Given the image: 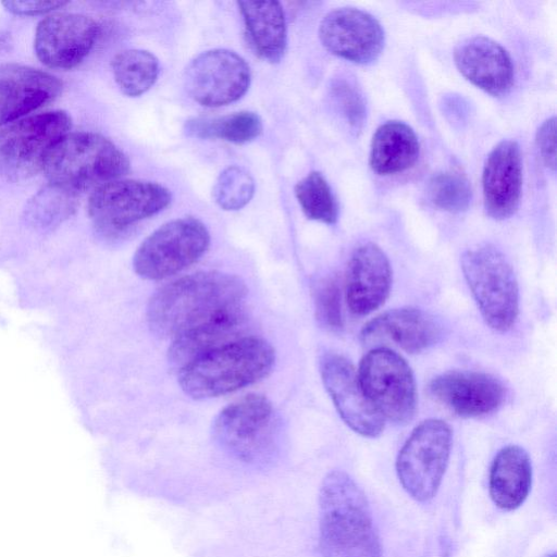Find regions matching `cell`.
I'll use <instances>...</instances> for the list:
<instances>
[{
	"label": "cell",
	"instance_id": "6da1fadb",
	"mask_svg": "<svg viewBox=\"0 0 557 557\" xmlns=\"http://www.w3.org/2000/svg\"><path fill=\"white\" fill-rule=\"evenodd\" d=\"M245 282L220 271H199L159 288L150 298L146 318L150 330L175 338L222 312L243 305Z\"/></svg>",
	"mask_w": 557,
	"mask_h": 557
},
{
	"label": "cell",
	"instance_id": "7a4b0ae2",
	"mask_svg": "<svg viewBox=\"0 0 557 557\" xmlns=\"http://www.w3.org/2000/svg\"><path fill=\"white\" fill-rule=\"evenodd\" d=\"M318 505L322 557H382L368 498L348 473H326Z\"/></svg>",
	"mask_w": 557,
	"mask_h": 557
},
{
	"label": "cell",
	"instance_id": "3957f363",
	"mask_svg": "<svg viewBox=\"0 0 557 557\" xmlns=\"http://www.w3.org/2000/svg\"><path fill=\"white\" fill-rule=\"evenodd\" d=\"M275 362L269 342L242 336L194 359L178 370L184 393L206 399L233 393L265 376Z\"/></svg>",
	"mask_w": 557,
	"mask_h": 557
},
{
	"label": "cell",
	"instance_id": "277c9868",
	"mask_svg": "<svg viewBox=\"0 0 557 557\" xmlns=\"http://www.w3.org/2000/svg\"><path fill=\"white\" fill-rule=\"evenodd\" d=\"M126 154L110 139L91 132L64 135L47 153L42 171L50 184L77 195L129 171Z\"/></svg>",
	"mask_w": 557,
	"mask_h": 557
},
{
	"label": "cell",
	"instance_id": "5b68a950",
	"mask_svg": "<svg viewBox=\"0 0 557 557\" xmlns=\"http://www.w3.org/2000/svg\"><path fill=\"white\" fill-rule=\"evenodd\" d=\"M215 443L231 457L250 466L273 460L278 431L271 401L261 394H248L223 408L212 424Z\"/></svg>",
	"mask_w": 557,
	"mask_h": 557
},
{
	"label": "cell",
	"instance_id": "8992f818",
	"mask_svg": "<svg viewBox=\"0 0 557 557\" xmlns=\"http://www.w3.org/2000/svg\"><path fill=\"white\" fill-rule=\"evenodd\" d=\"M466 282L485 322L495 331L510 330L519 313V287L504 253L492 245H478L461 257Z\"/></svg>",
	"mask_w": 557,
	"mask_h": 557
},
{
	"label": "cell",
	"instance_id": "52a82bcc",
	"mask_svg": "<svg viewBox=\"0 0 557 557\" xmlns=\"http://www.w3.org/2000/svg\"><path fill=\"white\" fill-rule=\"evenodd\" d=\"M453 432L441 419H428L410 433L396 459L403 488L417 502L432 499L442 483L451 450Z\"/></svg>",
	"mask_w": 557,
	"mask_h": 557
},
{
	"label": "cell",
	"instance_id": "ba28073f",
	"mask_svg": "<svg viewBox=\"0 0 557 557\" xmlns=\"http://www.w3.org/2000/svg\"><path fill=\"white\" fill-rule=\"evenodd\" d=\"M210 245V233L197 218L171 220L153 231L137 248L133 267L145 280L169 277L198 261Z\"/></svg>",
	"mask_w": 557,
	"mask_h": 557
},
{
	"label": "cell",
	"instance_id": "9c48e42d",
	"mask_svg": "<svg viewBox=\"0 0 557 557\" xmlns=\"http://www.w3.org/2000/svg\"><path fill=\"white\" fill-rule=\"evenodd\" d=\"M70 115L61 110L34 114L0 129V175L23 181L42 170L49 150L69 133Z\"/></svg>",
	"mask_w": 557,
	"mask_h": 557
},
{
	"label": "cell",
	"instance_id": "30bf717a",
	"mask_svg": "<svg viewBox=\"0 0 557 557\" xmlns=\"http://www.w3.org/2000/svg\"><path fill=\"white\" fill-rule=\"evenodd\" d=\"M360 385L379 413L405 424L417 409V386L407 361L388 347H374L361 359L357 371Z\"/></svg>",
	"mask_w": 557,
	"mask_h": 557
},
{
	"label": "cell",
	"instance_id": "8fae6325",
	"mask_svg": "<svg viewBox=\"0 0 557 557\" xmlns=\"http://www.w3.org/2000/svg\"><path fill=\"white\" fill-rule=\"evenodd\" d=\"M171 198L170 190L156 182L119 178L94 189L87 211L101 232L116 234L162 211Z\"/></svg>",
	"mask_w": 557,
	"mask_h": 557
},
{
	"label": "cell",
	"instance_id": "7c38bea8",
	"mask_svg": "<svg viewBox=\"0 0 557 557\" xmlns=\"http://www.w3.org/2000/svg\"><path fill=\"white\" fill-rule=\"evenodd\" d=\"M251 82L250 67L228 49H211L195 57L184 73L188 96L208 108H218L240 99Z\"/></svg>",
	"mask_w": 557,
	"mask_h": 557
},
{
	"label": "cell",
	"instance_id": "4fadbf2b",
	"mask_svg": "<svg viewBox=\"0 0 557 557\" xmlns=\"http://www.w3.org/2000/svg\"><path fill=\"white\" fill-rule=\"evenodd\" d=\"M320 374L338 414L354 432L364 437H376L383 432L385 420L366 396L348 359L335 352L323 355Z\"/></svg>",
	"mask_w": 557,
	"mask_h": 557
},
{
	"label": "cell",
	"instance_id": "5bb4252c",
	"mask_svg": "<svg viewBox=\"0 0 557 557\" xmlns=\"http://www.w3.org/2000/svg\"><path fill=\"white\" fill-rule=\"evenodd\" d=\"M98 23L76 13H57L42 18L35 34V52L48 67L69 70L78 65L91 51Z\"/></svg>",
	"mask_w": 557,
	"mask_h": 557
},
{
	"label": "cell",
	"instance_id": "9a60e30c",
	"mask_svg": "<svg viewBox=\"0 0 557 557\" xmlns=\"http://www.w3.org/2000/svg\"><path fill=\"white\" fill-rule=\"evenodd\" d=\"M319 37L327 51L359 64L377 59L385 41L379 21L350 7L330 11L320 23Z\"/></svg>",
	"mask_w": 557,
	"mask_h": 557
},
{
	"label": "cell",
	"instance_id": "2e32d148",
	"mask_svg": "<svg viewBox=\"0 0 557 557\" xmlns=\"http://www.w3.org/2000/svg\"><path fill=\"white\" fill-rule=\"evenodd\" d=\"M431 395L460 417H481L496 411L506 389L495 376L475 371H449L430 383Z\"/></svg>",
	"mask_w": 557,
	"mask_h": 557
},
{
	"label": "cell",
	"instance_id": "e0dca14e",
	"mask_svg": "<svg viewBox=\"0 0 557 557\" xmlns=\"http://www.w3.org/2000/svg\"><path fill=\"white\" fill-rule=\"evenodd\" d=\"M392 269L384 251L373 243L362 244L350 256L345 281L349 310L366 315L380 308L389 295Z\"/></svg>",
	"mask_w": 557,
	"mask_h": 557
},
{
	"label": "cell",
	"instance_id": "ac0fdd59",
	"mask_svg": "<svg viewBox=\"0 0 557 557\" xmlns=\"http://www.w3.org/2000/svg\"><path fill=\"white\" fill-rule=\"evenodd\" d=\"M441 336L440 324L428 312L412 307L395 308L364 324L361 339L374 347L393 345L407 352H421Z\"/></svg>",
	"mask_w": 557,
	"mask_h": 557
},
{
	"label": "cell",
	"instance_id": "d6986e66",
	"mask_svg": "<svg viewBox=\"0 0 557 557\" xmlns=\"http://www.w3.org/2000/svg\"><path fill=\"white\" fill-rule=\"evenodd\" d=\"M62 82L30 66H0V126L49 103L58 97Z\"/></svg>",
	"mask_w": 557,
	"mask_h": 557
},
{
	"label": "cell",
	"instance_id": "ffe728a7",
	"mask_svg": "<svg viewBox=\"0 0 557 557\" xmlns=\"http://www.w3.org/2000/svg\"><path fill=\"white\" fill-rule=\"evenodd\" d=\"M482 186L484 208L490 216L504 220L516 212L522 188V160L515 140H503L490 152Z\"/></svg>",
	"mask_w": 557,
	"mask_h": 557
},
{
	"label": "cell",
	"instance_id": "44dd1931",
	"mask_svg": "<svg viewBox=\"0 0 557 557\" xmlns=\"http://www.w3.org/2000/svg\"><path fill=\"white\" fill-rule=\"evenodd\" d=\"M459 72L472 84L494 96L506 94L513 82V65L507 50L485 36H472L454 51Z\"/></svg>",
	"mask_w": 557,
	"mask_h": 557
},
{
	"label": "cell",
	"instance_id": "7402d4cb",
	"mask_svg": "<svg viewBox=\"0 0 557 557\" xmlns=\"http://www.w3.org/2000/svg\"><path fill=\"white\" fill-rule=\"evenodd\" d=\"M245 322L246 314L242 305L183 332L173 338L169 348L170 362L180 370L209 350L242 337L239 334Z\"/></svg>",
	"mask_w": 557,
	"mask_h": 557
},
{
	"label": "cell",
	"instance_id": "603a6c76",
	"mask_svg": "<svg viewBox=\"0 0 557 557\" xmlns=\"http://www.w3.org/2000/svg\"><path fill=\"white\" fill-rule=\"evenodd\" d=\"M532 463L529 454L518 445L503 447L494 457L490 469L488 492L500 509L519 508L531 491Z\"/></svg>",
	"mask_w": 557,
	"mask_h": 557
},
{
	"label": "cell",
	"instance_id": "cb8c5ba5",
	"mask_svg": "<svg viewBox=\"0 0 557 557\" xmlns=\"http://www.w3.org/2000/svg\"><path fill=\"white\" fill-rule=\"evenodd\" d=\"M237 5L256 53L270 63L280 62L287 46L282 4L277 1H238Z\"/></svg>",
	"mask_w": 557,
	"mask_h": 557
},
{
	"label": "cell",
	"instance_id": "d4e9b609",
	"mask_svg": "<svg viewBox=\"0 0 557 557\" xmlns=\"http://www.w3.org/2000/svg\"><path fill=\"white\" fill-rule=\"evenodd\" d=\"M419 141L413 129L404 122L388 121L373 135L370 166L381 175L403 172L414 164Z\"/></svg>",
	"mask_w": 557,
	"mask_h": 557
},
{
	"label": "cell",
	"instance_id": "484cf974",
	"mask_svg": "<svg viewBox=\"0 0 557 557\" xmlns=\"http://www.w3.org/2000/svg\"><path fill=\"white\" fill-rule=\"evenodd\" d=\"M260 116L251 111H238L219 117H198L186 122L185 132L191 137L218 138L233 144H246L262 133Z\"/></svg>",
	"mask_w": 557,
	"mask_h": 557
},
{
	"label": "cell",
	"instance_id": "4316f807",
	"mask_svg": "<svg viewBox=\"0 0 557 557\" xmlns=\"http://www.w3.org/2000/svg\"><path fill=\"white\" fill-rule=\"evenodd\" d=\"M111 69L121 91L128 97H139L147 92L159 76V61L150 51L126 49L117 52Z\"/></svg>",
	"mask_w": 557,
	"mask_h": 557
},
{
	"label": "cell",
	"instance_id": "83f0119b",
	"mask_svg": "<svg viewBox=\"0 0 557 557\" xmlns=\"http://www.w3.org/2000/svg\"><path fill=\"white\" fill-rule=\"evenodd\" d=\"M76 203V194L49 183L28 201L25 219L34 227L48 228L67 219Z\"/></svg>",
	"mask_w": 557,
	"mask_h": 557
},
{
	"label": "cell",
	"instance_id": "f1b7e54d",
	"mask_svg": "<svg viewBox=\"0 0 557 557\" xmlns=\"http://www.w3.org/2000/svg\"><path fill=\"white\" fill-rule=\"evenodd\" d=\"M294 190L296 199L308 219L325 224L336 222L337 203L329 183L320 172H310L295 185Z\"/></svg>",
	"mask_w": 557,
	"mask_h": 557
},
{
	"label": "cell",
	"instance_id": "f546056e",
	"mask_svg": "<svg viewBox=\"0 0 557 557\" xmlns=\"http://www.w3.org/2000/svg\"><path fill=\"white\" fill-rule=\"evenodd\" d=\"M428 195L436 208L449 212H461L468 209L472 198L469 181L455 171L434 174L429 181Z\"/></svg>",
	"mask_w": 557,
	"mask_h": 557
},
{
	"label": "cell",
	"instance_id": "4dcf8cb0",
	"mask_svg": "<svg viewBox=\"0 0 557 557\" xmlns=\"http://www.w3.org/2000/svg\"><path fill=\"white\" fill-rule=\"evenodd\" d=\"M255 194V181L244 168H226L216 178L212 196L223 210L235 211L244 208Z\"/></svg>",
	"mask_w": 557,
	"mask_h": 557
},
{
	"label": "cell",
	"instance_id": "1f68e13d",
	"mask_svg": "<svg viewBox=\"0 0 557 557\" xmlns=\"http://www.w3.org/2000/svg\"><path fill=\"white\" fill-rule=\"evenodd\" d=\"M317 317L320 322L331 330L343 326L341 289L332 277L321 280L314 289Z\"/></svg>",
	"mask_w": 557,
	"mask_h": 557
},
{
	"label": "cell",
	"instance_id": "d6a6232c",
	"mask_svg": "<svg viewBox=\"0 0 557 557\" xmlns=\"http://www.w3.org/2000/svg\"><path fill=\"white\" fill-rule=\"evenodd\" d=\"M333 96L349 125L359 129L366 119V102L355 84L345 79L337 81L333 87Z\"/></svg>",
	"mask_w": 557,
	"mask_h": 557
},
{
	"label": "cell",
	"instance_id": "836d02e7",
	"mask_svg": "<svg viewBox=\"0 0 557 557\" xmlns=\"http://www.w3.org/2000/svg\"><path fill=\"white\" fill-rule=\"evenodd\" d=\"M556 117L545 120L536 132V145L544 164L555 170L556 168Z\"/></svg>",
	"mask_w": 557,
	"mask_h": 557
},
{
	"label": "cell",
	"instance_id": "e575fe53",
	"mask_svg": "<svg viewBox=\"0 0 557 557\" xmlns=\"http://www.w3.org/2000/svg\"><path fill=\"white\" fill-rule=\"evenodd\" d=\"M67 2L63 1H28V0H14L5 1L2 4L4 8L17 15H38L50 12L65 5Z\"/></svg>",
	"mask_w": 557,
	"mask_h": 557
},
{
	"label": "cell",
	"instance_id": "d590c367",
	"mask_svg": "<svg viewBox=\"0 0 557 557\" xmlns=\"http://www.w3.org/2000/svg\"><path fill=\"white\" fill-rule=\"evenodd\" d=\"M11 46L10 36L0 30V52L9 50Z\"/></svg>",
	"mask_w": 557,
	"mask_h": 557
},
{
	"label": "cell",
	"instance_id": "8d00e7d4",
	"mask_svg": "<svg viewBox=\"0 0 557 557\" xmlns=\"http://www.w3.org/2000/svg\"><path fill=\"white\" fill-rule=\"evenodd\" d=\"M544 557H556V554L555 553L548 554V555H545Z\"/></svg>",
	"mask_w": 557,
	"mask_h": 557
}]
</instances>
